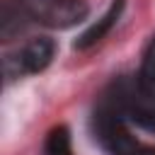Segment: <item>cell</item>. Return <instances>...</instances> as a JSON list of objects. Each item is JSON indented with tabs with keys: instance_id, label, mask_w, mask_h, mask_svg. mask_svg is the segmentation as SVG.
Masks as SVG:
<instances>
[{
	"instance_id": "1",
	"label": "cell",
	"mask_w": 155,
	"mask_h": 155,
	"mask_svg": "<svg viewBox=\"0 0 155 155\" xmlns=\"http://www.w3.org/2000/svg\"><path fill=\"white\" fill-rule=\"evenodd\" d=\"M92 133L107 155H155V145L136 138L128 128V121L109 102L94 109Z\"/></svg>"
},
{
	"instance_id": "2",
	"label": "cell",
	"mask_w": 155,
	"mask_h": 155,
	"mask_svg": "<svg viewBox=\"0 0 155 155\" xmlns=\"http://www.w3.org/2000/svg\"><path fill=\"white\" fill-rule=\"evenodd\" d=\"M17 5L29 19L48 29H70L90 15L85 0H17Z\"/></svg>"
},
{
	"instance_id": "3",
	"label": "cell",
	"mask_w": 155,
	"mask_h": 155,
	"mask_svg": "<svg viewBox=\"0 0 155 155\" xmlns=\"http://www.w3.org/2000/svg\"><path fill=\"white\" fill-rule=\"evenodd\" d=\"M53 53H56V44L48 36L29 39L19 48H15V51H10V53L2 56V75H5V82L19 80V78L34 75V73H41L53 61Z\"/></svg>"
},
{
	"instance_id": "4",
	"label": "cell",
	"mask_w": 155,
	"mask_h": 155,
	"mask_svg": "<svg viewBox=\"0 0 155 155\" xmlns=\"http://www.w3.org/2000/svg\"><path fill=\"white\" fill-rule=\"evenodd\" d=\"M109 104L128 121L136 124L150 133H155V99L145 97L138 85H128V82H119L114 97L109 99Z\"/></svg>"
},
{
	"instance_id": "5",
	"label": "cell",
	"mask_w": 155,
	"mask_h": 155,
	"mask_svg": "<svg viewBox=\"0 0 155 155\" xmlns=\"http://www.w3.org/2000/svg\"><path fill=\"white\" fill-rule=\"evenodd\" d=\"M121 12H124V0H114L111 5H109V10L94 22V24H90L78 39H75V48L78 51H85V48H90V46H94V44H99L109 31H111V27L119 22V17H121Z\"/></svg>"
},
{
	"instance_id": "6",
	"label": "cell",
	"mask_w": 155,
	"mask_h": 155,
	"mask_svg": "<svg viewBox=\"0 0 155 155\" xmlns=\"http://www.w3.org/2000/svg\"><path fill=\"white\" fill-rule=\"evenodd\" d=\"M138 90L155 99V34L150 36V41L143 48V58H140V68H138V78H136Z\"/></svg>"
},
{
	"instance_id": "7",
	"label": "cell",
	"mask_w": 155,
	"mask_h": 155,
	"mask_svg": "<svg viewBox=\"0 0 155 155\" xmlns=\"http://www.w3.org/2000/svg\"><path fill=\"white\" fill-rule=\"evenodd\" d=\"M44 155H75L68 126H53L44 140Z\"/></svg>"
},
{
	"instance_id": "8",
	"label": "cell",
	"mask_w": 155,
	"mask_h": 155,
	"mask_svg": "<svg viewBox=\"0 0 155 155\" xmlns=\"http://www.w3.org/2000/svg\"><path fill=\"white\" fill-rule=\"evenodd\" d=\"M24 15V10L17 5V7H12L7 0L2 2V15H0V34H2V39L5 41H10L12 39V34L15 31H19L22 29V24H19V17ZM27 17V15H24Z\"/></svg>"
}]
</instances>
